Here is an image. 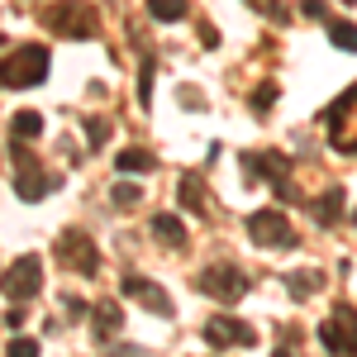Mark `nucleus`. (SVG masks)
<instances>
[{
    "label": "nucleus",
    "instance_id": "1",
    "mask_svg": "<svg viewBox=\"0 0 357 357\" xmlns=\"http://www.w3.org/2000/svg\"><path fill=\"white\" fill-rule=\"evenodd\" d=\"M324 134L333 153H357V86L324 105Z\"/></svg>",
    "mask_w": 357,
    "mask_h": 357
},
{
    "label": "nucleus",
    "instance_id": "2",
    "mask_svg": "<svg viewBox=\"0 0 357 357\" xmlns=\"http://www.w3.org/2000/svg\"><path fill=\"white\" fill-rule=\"evenodd\" d=\"M48 29H53L57 38H91L96 29H100V15H96V5L91 0H57L53 10H48Z\"/></svg>",
    "mask_w": 357,
    "mask_h": 357
},
{
    "label": "nucleus",
    "instance_id": "3",
    "mask_svg": "<svg viewBox=\"0 0 357 357\" xmlns=\"http://www.w3.org/2000/svg\"><path fill=\"white\" fill-rule=\"evenodd\" d=\"M57 262L72 267V272H82V276H96V272H100L96 238H91L86 229H62V234H57Z\"/></svg>",
    "mask_w": 357,
    "mask_h": 357
},
{
    "label": "nucleus",
    "instance_id": "4",
    "mask_svg": "<svg viewBox=\"0 0 357 357\" xmlns=\"http://www.w3.org/2000/svg\"><path fill=\"white\" fill-rule=\"evenodd\" d=\"M38 291H43V262H38V252L15 257V262L5 267V301L24 305V301H33Z\"/></svg>",
    "mask_w": 357,
    "mask_h": 357
},
{
    "label": "nucleus",
    "instance_id": "5",
    "mask_svg": "<svg viewBox=\"0 0 357 357\" xmlns=\"http://www.w3.org/2000/svg\"><path fill=\"white\" fill-rule=\"evenodd\" d=\"M48 77V48L43 43H24L20 53L5 57V86L20 91V86H38Z\"/></svg>",
    "mask_w": 357,
    "mask_h": 357
},
{
    "label": "nucleus",
    "instance_id": "6",
    "mask_svg": "<svg viewBox=\"0 0 357 357\" xmlns=\"http://www.w3.org/2000/svg\"><path fill=\"white\" fill-rule=\"evenodd\" d=\"M319 338L333 357H357V310L353 305H333V314L319 324Z\"/></svg>",
    "mask_w": 357,
    "mask_h": 357
},
{
    "label": "nucleus",
    "instance_id": "7",
    "mask_svg": "<svg viewBox=\"0 0 357 357\" xmlns=\"http://www.w3.org/2000/svg\"><path fill=\"white\" fill-rule=\"evenodd\" d=\"M10 153H15V195H20V200H43V195L53 191V176L38 167L33 153L20 148V138L10 143Z\"/></svg>",
    "mask_w": 357,
    "mask_h": 357
},
{
    "label": "nucleus",
    "instance_id": "8",
    "mask_svg": "<svg viewBox=\"0 0 357 357\" xmlns=\"http://www.w3.org/2000/svg\"><path fill=\"white\" fill-rule=\"evenodd\" d=\"M248 238H252L257 248H296L291 224H286V215H276V210H257V215H248Z\"/></svg>",
    "mask_w": 357,
    "mask_h": 357
},
{
    "label": "nucleus",
    "instance_id": "9",
    "mask_svg": "<svg viewBox=\"0 0 357 357\" xmlns=\"http://www.w3.org/2000/svg\"><path fill=\"white\" fill-rule=\"evenodd\" d=\"M200 291L215 296V301H224V305H234L248 291V272H243V267H234V262L210 267V272H200Z\"/></svg>",
    "mask_w": 357,
    "mask_h": 357
},
{
    "label": "nucleus",
    "instance_id": "10",
    "mask_svg": "<svg viewBox=\"0 0 357 357\" xmlns=\"http://www.w3.org/2000/svg\"><path fill=\"white\" fill-rule=\"evenodd\" d=\"M205 338L215 343V348H252V324L243 319H234V314H210L205 319Z\"/></svg>",
    "mask_w": 357,
    "mask_h": 357
},
{
    "label": "nucleus",
    "instance_id": "11",
    "mask_svg": "<svg viewBox=\"0 0 357 357\" xmlns=\"http://www.w3.org/2000/svg\"><path fill=\"white\" fill-rule=\"evenodd\" d=\"M119 291H124L129 301H138L143 310H153V314H172V296H167L158 281H148V276H134V272H129L124 281H119Z\"/></svg>",
    "mask_w": 357,
    "mask_h": 357
},
{
    "label": "nucleus",
    "instance_id": "12",
    "mask_svg": "<svg viewBox=\"0 0 357 357\" xmlns=\"http://www.w3.org/2000/svg\"><path fill=\"white\" fill-rule=\"evenodd\" d=\"M243 176L248 181H262V176H267V181H286V158H281V153H272V148H262V153H243Z\"/></svg>",
    "mask_w": 357,
    "mask_h": 357
},
{
    "label": "nucleus",
    "instance_id": "13",
    "mask_svg": "<svg viewBox=\"0 0 357 357\" xmlns=\"http://www.w3.org/2000/svg\"><path fill=\"white\" fill-rule=\"evenodd\" d=\"M153 238L162 248H186V224L176 220L172 210H162V215H153Z\"/></svg>",
    "mask_w": 357,
    "mask_h": 357
},
{
    "label": "nucleus",
    "instance_id": "14",
    "mask_svg": "<svg viewBox=\"0 0 357 357\" xmlns=\"http://www.w3.org/2000/svg\"><path fill=\"white\" fill-rule=\"evenodd\" d=\"M119 324H124V310H119L114 301H100L96 310H91V329H96V343H105V338H110Z\"/></svg>",
    "mask_w": 357,
    "mask_h": 357
},
{
    "label": "nucleus",
    "instance_id": "15",
    "mask_svg": "<svg viewBox=\"0 0 357 357\" xmlns=\"http://www.w3.org/2000/svg\"><path fill=\"white\" fill-rule=\"evenodd\" d=\"M310 215L324 224V229H333V224H338V215H343V191L333 186V191H324L319 200H310Z\"/></svg>",
    "mask_w": 357,
    "mask_h": 357
},
{
    "label": "nucleus",
    "instance_id": "16",
    "mask_svg": "<svg viewBox=\"0 0 357 357\" xmlns=\"http://www.w3.org/2000/svg\"><path fill=\"white\" fill-rule=\"evenodd\" d=\"M114 167H119L124 176H129V172L143 176V172H153V167H158V158H153V153H143V148H124V153L114 158Z\"/></svg>",
    "mask_w": 357,
    "mask_h": 357
},
{
    "label": "nucleus",
    "instance_id": "17",
    "mask_svg": "<svg viewBox=\"0 0 357 357\" xmlns=\"http://www.w3.org/2000/svg\"><path fill=\"white\" fill-rule=\"evenodd\" d=\"M148 15L162 20V24H176V20L191 15V0H148Z\"/></svg>",
    "mask_w": 357,
    "mask_h": 357
},
{
    "label": "nucleus",
    "instance_id": "18",
    "mask_svg": "<svg viewBox=\"0 0 357 357\" xmlns=\"http://www.w3.org/2000/svg\"><path fill=\"white\" fill-rule=\"evenodd\" d=\"M181 205L186 210H195V215H210V200H205V191H200V176H181Z\"/></svg>",
    "mask_w": 357,
    "mask_h": 357
},
{
    "label": "nucleus",
    "instance_id": "19",
    "mask_svg": "<svg viewBox=\"0 0 357 357\" xmlns=\"http://www.w3.org/2000/svg\"><path fill=\"white\" fill-rule=\"evenodd\" d=\"M319 286H324V272H291L286 276V291H291L296 301H305V296L319 291Z\"/></svg>",
    "mask_w": 357,
    "mask_h": 357
},
{
    "label": "nucleus",
    "instance_id": "20",
    "mask_svg": "<svg viewBox=\"0 0 357 357\" xmlns=\"http://www.w3.org/2000/svg\"><path fill=\"white\" fill-rule=\"evenodd\" d=\"M10 129H15V138H38V134H43V114H38V110H20Z\"/></svg>",
    "mask_w": 357,
    "mask_h": 357
},
{
    "label": "nucleus",
    "instance_id": "21",
    "mask_svg": "<svg viewBox=\"0 0 357 357\" xmlns=\"http://www.w3.org/2000/svg\"><path fill=\"white\" fill-rule=\"evenodd\" d=\"M110 200H114V210H134L138 200H143V191H138L134 181H114V186H110Z\"/></svg>",
    "mask_w": 357,
    "mask_h": 357
},
{
    "label": "nucleus",
    "instance_id": "22",
    "mask_svg": "<svg viewBox=\"0 0 357 357\" xmlns=\"http://www.w3.org/2000/svg\"><path fill=\"white\" fill-rule=\"evenodd\" d=\"M329 33H333V48H343V53H357V24H348V20H333Z\"/></svg>",
    "mask_w": 357,
    "mask_h": 357
},
{
    "label": "nucleus",
    "instance_id": "23",
    "mask_svg": "<svg viewBox=\"0 0 357 357\" xmlns=\"http://www.w3.org/2000/svg\"><path fill=\"white\" fill-rule=\"evenodd\" d=\"M248 5H252L257 15H267L272 24H286V20H291V10H286V5H276V0H248Z\"/></svg>",
    "mask_w": 357,
    "mask_h": 357
},
{
    "label": "nucleus",
    "instance_id": "24",
    "mask_svg": "<svg viewBox=\"0 0 357 357\" xmlns=\"http://www.w3.org/2000/svg\"><path fill=\"white\" fill-rule=\"evenodd\" d=\"M138 100H143V110L153 100V57H143V67H138Z\"/></svg>",
    "mask_w": 357,
    "mask_h": 357
},
{
    "label": "nucleus",
    "instance_id": "25",
    "mask_svg": "<svg viewBox=\"0 0 357 357\" xmlns=\"http://www.w3.org/2000/svg\"><path fill=\"white\" fill-rule=\"evenodd\" d=\"M272 100H276V82H262V86H257V96H252V110L267 114V110H272Z\"/></svg>",
    "mask_w": 357,
    "mask_h": 357
},
{
    "label": "nucleus",
    "instance_id": "26",
    "mask_svg": "<svg viewBox=\"0 0 357 357\" xmlns=\"http://www.w3.org/2000/svg\"><path fill=\"white\" fill-rule=\"evenodd\" d=\"M5 357H38V343H33V338H10Z\"/></svg>",
    "mask_w": 357,
    "mask_h": 357
},
{
    "label": "nucleus",
    "instance_id": "27",
    "mask_svg": "<svg viewBox=\"0 0 357 357\" xmlns=\"http://www.w3.org/2000/svg\"><path fill=\"white\" fill-rule=\"evenodd\" d=\"M86 138H91V143H105V138H110V124H105V119H86Z\"/></svg>",
    "mask_w": 357,
    "mask_h": 357
},
{
    "label": "nucleus",
    "instance_id": "28",
    "mask_svg": "<svg viewBox=\"0 0 357 357\" xmlns=\"http://www.w3.org/2000/svg\"><path fill=\"white\" fill-rule=\"evenodd\" d=\"M200 43H205V48H220V29H215V24H200Z\"/></svg>",
    "mask_w": 357,
    "mask_h": 357
},
{
    "label": "nucleus",
    "instance_id": "29",
    "mask_svg": "<svg viewBox=\"0 0 357 357\" xmlns=\"http://www.w3.org/2000/svg\"><path fill=\"white\" fill-rule=\"evenodd\" d=\"M5 324L20 329V324H24V305H10V310H5Z\"/></svg>",
    "mask_w": 357,
    "mask_h": 357
},
{
    "label": "nucleus",
    "instance_id": "30",
    "mask_svg": "<svg viewBox=\"0 0 357 357\" xmlns=\"http://www.w3.org/2000/svg\"><path fill=\"white\" fill-rule=\"evenodd\" d=\"M301 10H305V20H324V0H305Z\"/></svg>",
    "mask_w": 357,
    "mask_h": 357
},
{
    "label": "nucleus",
    "instance_id": "31",
    "mask_svg": "<svg viewBox=\"0 0 357 357\" xmlns=\"http://www.w3.org/2000/svg\"><path fill=\"white\" fill-rule=\"evenodd\" d=\"M181 105H191V110H195V105H205V100H200V91H195V86H181Z\"/></svg>",
    "mask_w": 357,
    "mask_h": 357
},
{
    "label": "nucleus",
    "instance_id": "32",
    "mask_svg": "<svg viewBox=\"0 0 357 357\" xmlns=\"http://www.w3.org/2000/svg\"><path fill=\"white\" fill-rule=\"evenodd\" d=\"M272 357H291V353H286V348H276V353H272Z\"/></svg>",
    "mask_w": 357,
    "mask_h": 357
},
{
    "label": "nucleus",
    "instance_id": "33",
    "mask_svg": "<svg viewBox=\"0 0 357 357\" xmlns=\"http://www.w3.org/2000/svg\"><path fill=\"white\" fill-rule=\"evenodd\" d=\"M348 5H357V0H348Z\"/></svg>",
    "mask_w": 357,
    "mask_h": 357
},
{
    "label": "nucleus",
    "instance_id": "34",
    "mask_svg": "<svg viewBox=\"0 0 357 357\" xmlns=\"http://www.w3.org/2000/svg\"><path fill=\"white\" fill-rule=\"evenodd\" d=\"M353 220H357V210H353Z\"/></svg>",
    "mask_w": 357,
    "mask_h": 357
}]
</instances>
